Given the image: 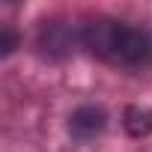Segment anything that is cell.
Returning <instances> with one entry per match:
<instances>
[{
  "mask_svg": "<svg viewBox=\"0 0 152 152\" xmlns=\"http://www.w3.org/2000/svg\"><path fill=\"white\" fill-rule=\"evenodd\" d=\"M125 128L134 137H143L152 131V110L149 107H128L125 110Z\"/></svg>",
  "mask_w": 152,
  "mask_h": 152,
  "instance_id": "3",
  "label": "cell"
},
{
  "mask_svg": "<svg viewBox=\"0 0 152 152\" xmlns=\"http://www.w3.org/2000/svg\"><path fill=\"white\" fill-rule=\"evenodd\" d=\"M69 128H72V134L78 137V140H90V137H96L104 128V113L99 107H81V110L72 113Z\"/></svg>",
  "mask_w": 152,
  "mask_h": 152,
  "instance_id": "2",
  "label": "cell"
},
{
  "mask_svg": "<svg viewBox=\"0 0 152 152\" xmlns=\"http://www.w3.org/2000/svg\"><path fill=\"white\" fill-rule=\"evenodd\" d=\"M87 48L110 66L119 69H149L152 66V33L146 27L122 24V21H93L84 30Z\"/></svg>",
  "mask_w": 152,
  "mask_h": 152,
  "instance_id": "1",
  "label": "cell"
}]
</instances>
